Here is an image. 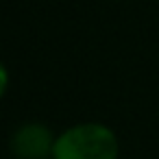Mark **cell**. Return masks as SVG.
I'll use <instances>...</instances> for the list:
<instances>
[{"label":"cell","mask_w":159,"mask_h":159,"mask_svg":"<svg viewBox=\"0 0 159 159\" xmlns=\"http://www.w3.org/2000/svg\"><path fill=\"white\" fill-rule=\"evenodd\" d=\"M0 76H2V83H0V94H7V85H9V74H7V66L0 68Z\"/></svg>","instance_id":"3957f363"},{"label":"cell","mask_w":159,"mask_h":159,"mask_svg":"<svg viewBox=\"0 0 159 159\" xmlns=\"http://www.w3.org/2000/svg\"><path fill=\"white\" fill-rule=\"evenodd\" d=\"M116 133L100 122H81L57 135L52 159H118Z\"/></svg>","instance_id":"6da1fadb"},{"label":"cell","mask_w":159,"mask_h":159,"mask_svg":"<svg viewBox=\"0 0 159 159\" xmlns=\"http://www.w3.org/2000/svg\"><path fill=\"white\" fill-rule=\"evenodd\" d=\"M57 135L42 122H26L18 126L9 139L11 155L16 159H48L52 157Z\"/></svg>","instance_id":"7a4b0ae2"}]
</instances>
